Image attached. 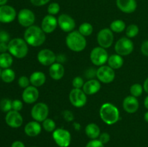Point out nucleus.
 <instances>
[{
    "instance_id": "e433bc0d",
    "label": "nucleus",
    "mask_w": 148,
    "mask_h": 147,
    "mask_svg": "<svg viewBox=\"0 0 148 147\" xmlns=\"http://www.w3.org/2000/svg\"><path fill=\"white\" fill-rule=\"evenodd\" d=\"M72 84V86H73V88H75V89H81L83 86L85 82H84L83 79L82 77H80V76H76V77H75L73 79Z\"/></svg>"
},
{
    "instance_id": "0eeeda50",
    "label": "nucleus",
    "mask_w": 148,
    "mask_h": 147,
    "mask_svg": "<svg viewBox=\"0 0 148 147\" xmlns=\"http://www.w3.org/2000/svg\"><path fill=\"white\" fill-rule=\"evenodd\" d=\"M52 137L56 145L59 147H68L71 144V133L64 128H56L52 133Z\"/></svg>"
},
{
    "instance_id": "37998d69",
    "label": "nucleus",
    "mask_w": 148,
    "mask_h": 147,
    "mask_svg": "<svg viewBox=\"0 0 148 147\" xmlns=\"http://www.w3.org/2000/svg\"><path fill=\"white\" fill-rule=\"evenodd\" d=\"M110 138H111V137H110L109 133L106 132H103L101 133L99 137H98V140L103 144H107L110 141Z\"/></svg>"
},
{
    "instance_id": "ea45409f",
    "label": "nucleus",
    "mask_w": 148,
    "mask_h": 147,
    "mask_svg": "<svg viewBox=\"0 0 148 147\" xmlns=\"http://www.w3.org/2000/svg\"><path fill=\"white\" fill-rule=\"evenodd\" d=\"M97 75V70L94 68H90V69H87L85 71V77L88 78V80L89 79H93Z\"/></svg>"
},
{
    "instance_id": "f8f14e48",
    "label": "nucleus",
    "mask_w": 148,
    "mask_h": 147,
    "mask_svg": "<svg viewBox=\"0 0 148 147\" xmlns=\"http://www.w3.org/2000/svg\"><path fill=\"white\" fill-rule=\"evenodd\" d=\"M17 20L19 24L25 27H29L33 25L36 20L34 12L29 9H23L17 14Z\"/></svg>"
},
{
    "instance_id": "412c9836",
    "label": "nucleus",
    "mask_w": 148,
    "mask_h": 147,
    "mask_svg": "<svg viewBox=\"0 0 148 147\" xmlns=\"http://www.w3.org/2000/svg\"><path fill=\"white\" fill-rule=\"evenodd\" d=\"M116 5L121 12L127 14L134 12L137 7L136 0H116Z\"/></svg>"
},
{
    "instance_id": "a211bd4d",
    "label": "nucleus",
    "mask_w": 148,
    "mask_h": 147,
    "mask_svg": "<svg viewBox=\"0 0 148 147\" xmlns=\"http://www.w3.org/2000/svg\"><path fill=\"white\" fill-rule=\"evenodd\" d=\"M58 25V20L53 15L48 14L45 16L41 22V27L45 33H51L56 29Z\"/></svg>"
},
{
    "instance_id": "c9c22d12",
    "label": "nucleus",
    "mask_w": 148,
    "mask_h": 147,
    "mask_svg": "<svg viewBox=\"0 0 148 147\" xmlns=\"http://www.w3.org/2000/svg\"><path fill=\"white\" fill-rule=\"evenodd\" d=\"M30 79L26 76H22L18 79V85L23 89H25L30 86Z\"/></svg>"
},
{
    "instance_id": "ddd939ff",
    "label": "nucleus",
    "mask_w": 148,
    "mask_h": 147,
    "mask_svg": "<svg viewBox=\"0 0 148 147\" xmlns=\"http://www.w3.org/2000/svg\"><path fill=\"white\" fill-rule=\"evenodd\" d=\"M37 59L43 66H50L56 61V55L50 49H42L38 53Z\"/></svg>"
},
{
    "instance_id": "7c9ffc66",
    "label": "nucleus",
    "mask_w": 148,
    "mask_h": 147,
    "mask_svg": "<svg viewBox=\"0 0 148 147\" xmlns=\"http://www.w3.org/2000/svg\"><path fill=\"white\" fill-rule=\"evenodd\" d=\"M42 127L46 132L49 133H53L56 129V122L51 118H49L42 122Z\"/></svg>"
},
{
    "instance_id": "aec40b11",
    "label": "nucleus",
    "mask_w": 148,
    "mask_h": 147,
    "mask_svg": "<svg viewBox=\"0 0 148 147\" xmlns=\"http://www.w3.org/2000/svg\"><path fill=\"white\" fill-rule=\"evenodd\" d=\"M101 88V82L99 80L93 79H89L86 82H85L82 86V90L87 95H92L99 92Z\"/></svg>"
},
{
    "instance_id": "a878e982",
    "label": "nucleus",
    "mask_w": 148,
    "mask_h": 147,
    "mask_svg": "<svg viewBox=\"0 0 148 147\" xmlns=\"http://www.w3.org/2000/svg\"><path fill=\"white\" fill-rule=\"evenodd\" d=\"M107 63H108V66H109L114 70H116L122 67L124 64V59L122 56L117 53L112 54L108 57Z\"/></svg>"
},
{
    "instance_id": "4468645a",
    "label": "nucleus",
    "mask_w": 148,
    "mask_h": 147,
    "mask_svg": "<svg viewBox=\"0 0 148 147\" xmlns=\"http://www.w3.org/2000/svg\"><path fill=\"white\" fill-rule=\"evenodd\" d=\"M58 25L62 30L65 33H71L74 31L76 24L75 21L71 16L66 14H62L57 19Z\"/></svg>"
},
{
    "instance_id": "f704fd0d",
    "label": "nucleus",
    "mask_w": 148,
    "mask_h": 147,
    "mask_svg": "<svg viewBox=\"0 0 148 147\" xmlns=\"http://www.w3.org/2000/svg\"><path fill=\"white\" fill-rule=\"evenodd\" d=\"M47 11L49 14L54 16L57 14L59 12V11H60V6H59L58 3L52 2L48 7Z\"/></svg>"
},
{
    "instance_id": "a19ab883",
    "label": "nucleus",
    "mask_w": 148,
    "mask_h": 147,
    "mask_svg": "<svg viewBox=\"0 0 148 147\" xmlns=\"http://www.w3.org/2000/svg\"><path fill=\"white\" fill-rule=\"evenodd\" d=\"M10 41V36L7 32L4 30L0 31V43H8Z\"/></svg>"
},
{
    "instance_id": "1a4fd4ad",
    "label": "nucleus",
    "mask_w": 148,
    "mask_h": 147,
    "mask_svg": "<svg viewBox=\"0 0 148 147\" xmlns=\"http://www.w3.org/2000/svg\"><path fill=\"white\" fill-rule=\"evenodd\" d=\"M114 33L110 28H103L98 32L97 35V41L98 45L103 48H108L114 43Z\"/></svg>"
},
{
    "instance_id": "9d476101",
    "label": "nucleus",
    "mask_w": 148,
    "mask_h": 147,
    "mask_svg": "<svg viewBox=\"0 0 148 147\" xmlns=\"http://www.w3.org/2000/svg\"><path fill=\"white\" fill-rule=\"evenodd\" d=\"M69 99L71 104L75 108H82L87 103V95L81 89L73 88L69 92Z\"/></svg>"
},
{
    "instance_id": "f03ea898",
    "label": "nucleus",
    "mask_w": 148,
    "mask_h": 147,
    "mask_svg": "<svg viewBox=\"0 0 148 147\" xmlns=\"http://www.w3.org/2000/svg\"><path fill=\"white\" fill-rule=\"evenodd\" d=\"M99 113L101 120L107 125H114L120 119L119 109L110 102H106L101 105Z\"/></svg>"
},
{
    "instance_id": "6e6d98bb",
    "label": "nucleus",
    "mask_w": 148,
    "mask_h": 147,
    "mask_svg": "<svg viewBox=\"0 0 148 147\" xmlns=\"http://www.w3.org/2000/svg\"><path fill=\"white\" fill-rule=\"evenodd\" d=\"M1 68H0V78H1Z\"/></svg>"
},
{
    "instance_id": "bb28decb",
    "label": "nucleus",
    "mask_w": 148,
    "mask_h": 147,
    "mask_svg": "<svg viewBox=\"0 0 148 147\" xmlns=\"http://www.w3.org/2000/svg\"><path fill=\"white\" fill-rule=\"evenodd\" d=\"M13 58L10 53H0V68L8 69L12 65Z\"/></svg>"
},
{
    "instance_id": "393cba45",
    "label": "nucleus",
    "mask_w": 148,
    "mask_h": 147,
    "mask_svg": "<svg viewBox=\"0 0 148 147\" xmlns=\"http://www.w3.org/2000/svg\"><path fill=\"white\" fill-rule=\"evenodd\" d=\"M85 134L91 140L98 139L101 134V129L96 123L90 122L85 127Z\"/></svg>"
},
{
    "instance_id": "58836bf2",
    "label": "nucleus",
    "mask_w": 148,
    "mask_h": 147,
    "mask_svg": "<svg viewBox=\"0 0 148 147\" xmlns=\"http://www.w3.org/2000/svg\"><path fill=\"white\" fill-rule=\"evenodd\" d=\"M12 107L13 110L20 112V111L23 109V103L21 100H20V99H14V100L12 101Z\"/></svg>"
},
{
    "instance_id": "8fccbe9b",
    "label": "nucleus",
    "mask_w": 148,
    "mask_h": 147,
    "mask_svg": "<svg viewBox=\"0 0 148 147\" xmlns=\"http://www.w3.org/2000/svg\"><path fill=\"white\" fill-rule=\"evenodd\" d=\"M143 88H144V90L145 91L146 93L148 94V77L145 80L144 84H143Z\"/></svg>"
},
{
    "instance_id": "79ce46f5",
    "label": "nucleus",
    "mask_w": 148,
    "mask_h": 147,
    "mask_svg": "<svg viewBox=\"0 0 148 147\" xmlns=\"http://www.w3.org/2000/svg\"><path fill=\"white\" fill-rule=\"evenodd\" d=\"M85 147H104V144L98 139H92L86 144Z\"/></svg>"
},
{
    "instance_id": "3c124183",
    "label": "nucleus",
    "mask_w": 148,
    "mask_h": 147,
    "mask_svg": "<svg viewBox=\"0 0 148 147\" xmlns=\"http://www.w3.org/2000/svg\"><path fill=\"white\" fill-rule=\"evenodd\" d=\"M73 127H74V128L76 130V131H79L81 128V125H80V123H79V122H75L73 123Z\"/></svg>"
},
{
    "instance_id": "09e8293b",
    "label": "nucleus",
    "mask_w": 148,
    "mask_h": 147,
    "mask_svg": "<svg viewBox=\"0 0 148 147\" xmlns=\"http://www.w3.org/2000/svg\"><path fill=\"white\" fill-rule=\"evenodd\" d=\"M11 147H25L24 143L20 141H15L12 144Z\"/></svg>"
},
{
    "instance_id": "c756f323",
    "label": "nucleus",
    "mask_w": 148,
    "mask_h": 147,
    "mask_svg": "<svg viewBox=\"0 0 148 147\" xmlns=\"http://www.w3.org/2000/svg\"><path fill=\"white\" fill-rule=\"evenodd\" d=\"M78 31L82 35L87 37V36H90L92 33V32H93V27H92V25L90 23L83 22L79 26Z\"/></svg>"
},
{
    "instance_id": "72a5a7b5",
    "label": "nucleus",
    "mask_w": 148,
    "mask_h": 147,
    "mask_svg": "<svg viewBox=\"0 0 148 147\" xmlns=\"http://www.w3.org/2000/svg\"><path fill=\"white\" fill-rule=\"evenodd\" d=\"M12 101L7 98H4L0 101V109L4 112H8L12 110Z\"/></svg>"
},
{
    "instance_id": "4be33fe9",
    "label": "nucleus",
    "mask_w": 148,
    "mask_h": 147,
    "mask_svg": "<svg viewBox=\"0 0 148 147\" xmlns=\"http://www.w3.org/2000/svg\"><path fill=\"white\" fill-rule=\"evenodd\" d=\"M42 125L38 121L33 120L27 122L24 128L25 133L30 137L38 136L41 133Z\"/></svg>"
},
{
    "instance_id": "49530a36",
    "label": "nucleus",
    "mask_w": 148,
    "mask_h": 147,
    "mask_svg": "<svg viewBox=\"0 0 148 147\" xmlns=\"http://www.w3.org/2000/svg\"><path fill=\"white\" fill-rule=\"evenodd\" d=\"M66 57L64 54H62V53H60V54L56 55V61L57 63H64V62H66Z\"/></svg>"
},
{
    "instance_id": "39448f33",
    "label": "nucleus",
    "mask_w": 148,
    "mask_h": 147,
    "mask_svg": "<svg viewBox=\"0 0 148 147\" xmlns=\"http://www.w3.org/2000/svg\"><path fill=\"white\" fill-rule=\"evenodd\" d=\"M114 49L116 53L120 56H128L131 54L134 50V43L129 37H122L117 40Z\"/></svg>"
},
{
    "instance_id": "5701e85b",
    "label": "nucleus",
    "mask_w": 148,
    "mask_h": 147,
    "mask_svg": "<svg viewBox=\"0 0 148 147\" xmlns=\"http://www.w3.org/2000/svg\"><path fill=\"white\" fill-rule=\"evenodd\" d=\"M49 75L53 79V80H60L63 78L64 75V67L63 64L59 63H54L50 66L49 69Z\"/></svg>"
},
{
    "instance_id": "f257e3e1",
    "label": "nucleus",
    "mask_w": 148,
    "mask_h": 147,
    "mask_svg": "<svg viewBox=\"0 0 148 147\" xmlns=\"http://www.w3.org/2000/svg\"><path fill=\"white\" fill-rule=\"evenodd\" d=\"M24 40L29 46L39 47L46 41V33L41 27L33 24L27 27L25 30L24 33Z\"/></svg>"
},
{
    "instance_id": "a18cd8bd",
    "label": "nucleus",
    "mask_w": 148,
    "mask_h": 147,
    "mask_svg": "<svg viewBox=\"0 0 148 147\" xmlns=\"http://www.w3.org/2000/svg\"><path fill=\"white\" fill-rule=\"evenodd\" d=\"M141 52L144 56L148 57V40H145L142 43Z\"/></svg>"
},
{
    "instance_id": "cd10ccee",
    "label": "nucleus",
    "mask_w": 148,
    "mask_h": 147,
    "mask_svg": "<svg viewBox=\"0 0 148 147\" xmlns=\"http://www.w3.org/2000/svg\"><path fill=\"white\" fill-rule=\"evenodd\" d=\"M126 24L123 20H114L110 24V29L113 33H120L126 30Z\"/></svg>"
},
{
    "instance_id": "473e14b6",
    "label": "nucleus",
    "mask_w": 148,
    "mask_h": 147,
    "mask_svg": "<svg viewBox=\"0 0 148 147\" xmlns=\"http://www.w3.org/2000/svg\"><path fill=\"white\" fill-rule=\"evenodd\" d=\"M139 31H140V30H139V27L137 24H130L126 28V35L130 39L133 38L138 35Z\"/></svg>"
},
{
    "instance_id": "dca6fc26",
    "label": "nucleus",
    "mask_w": 148,
    "mask_h": 147,
    "mask_svg": "<svg viewBox=\"0 0 148 147\" xmlns=\"http://www.w3.org/2000/svg\"><path fill=\"white\" fill-rule=\"evenodd\" d=\"M5 122L8 126L12 128H18L23 123V118L21 114L15 110H10L7 112L5 116Z\"/></svg>"
},
{
    "instance_id": "6e6552de",
    "label": "nucleus",
    "mask_w": 148,
    "mask_h": 147,
    "mask_svg": "<svg viewBox=\"0 0 148 147\" xmlns=\"http://www.w3.org/2000/svg\"><path fill=\"white\" fill-rule=\"evenodd\" d=\"M31 117L34 120L40 122L48 118L49 113V108L44 102L36 103L31 109Z\"/></svg>"
},
{
    "instance_id": "5fc2aeb1",
    "label": "nucleus",
    "mask_w": 148,
    "mask_h": 147,
    "mask_svg": "<svg viewBox=\"0 0 148 147\" xmlns=\"http://www.w3.org/2000/svg\"><path fill=\"white\" fill-rule=\"evenodd\" d=\"M144 119H145V120L146 121V122H148V111H147V112H146L145 113Z\"/></svg>"
},
{
    "instance_id": "20e7f679",
    "label": "nucleus",
    "mask_w": 148,
    "mask_h": 147,
    "mask_svg": "<svg viewBox=\"0 0 148 147\" xmlns=\"http://www.w3.org/2000/svg\"><path fill=\"white\" fill-rule=\"evenodd\" d=\"M8 51L17 59H23L28 53V45L24 39L15 37L8 43Z\"/></svg>"
},
{
    "instance_id": "7ed1b4c3",
    "label": "nucleus",
    "mask_w": 148,
    "mask_h": 147,
    "mask_svg": "<svg viewBox=\"0 0 148 147\" xmlns=\"http://www.w3.org/2000/svg\"><path fill=\"white\" fill-rule=\"evenodd\" d=\"M66 45L72 51L81 52L86 48L87 40L78 30H74L66 35Z\"/></svg>"
},
{
    "instance_id": "864d4df0",
    "label": "nucleus",
    "mask_w": 148,
    "mask_h": 147,
    "mask_svg": "<svg viewBox=\"0 0 148 147\" xmlns=\"http://www.w3.org/2000/svg\"><path fill=\"white\" fill-rule=\"evenodd\" d=\"M7 1H8V0H0V6L6 5Z\"/></svg>"
},
{
    "instance_id": "4c0bfd02",
    "label": "nucleus",
    "mask_w": 148,
    "mask_h": 147,
    "mask_svg": "<svg viewBox=\"0 0 148 147\" xmlns=\"http://www.w3.org/2000/svg\"><path fill=\"white\" fill-rule=\"evenodd\" d=\"M62 115L66 122H72L75 119V115L71 110H64V112H62Z\"/></svg>"
},
{
    "instance_id": "c03bdc74",
    "label": "nucleus",
    "mask_w": 148,
    "mask_h": 147,
    "mask_svg": "<svg viewBox=\"0 0 148 147\" xmlns=\"http://www.w3.org/2000/svg\"><path fill=\"white\" fill-rule=\"evenodd\" d=\"M31 4L36 7H41L46 5L50 1V0H30Z\"/></svg>"
},
{
    "instance_id": "9b49d317",
    "label": "nucleus",
    "mask_w": 148,
    "mask_h": 147,
    "mask_svg": "<svg viewBox=\"0 0 148 147\" xmlns=\"http://www.w3.org/2000/svg\"><path fill=\"white\" fill-rule=\"evenodd\" d=\"M115 71L109 66H101L97 69L96 77L101 82L109 84L115 79Z\"/></svg>"
},
{
    "instance_id": "c85d7f7f",
    "label": "nucleus",
    "mask_w": 148,
    "mask_h": 147,
    "mask_svg": "<svg viewBox=\"0 0 148 147\" xmlns=\"http://www.w3.org/2000/svg\"><path fill=\"white\" fill-rule=\"evenodd\" d=\"M1 79L5 83H11L15 79V73L10 68L5 69L1 71Z\"/></svg>"
},
{
    "instance_id": "423d86ee",
    "label": "nucleus",
    "mask_w": 148,
    "mask_h": 147,
    "mask_svg": "<svg viewBox=\"0 0 148 147\" xmlns=\"http://www.w3.org/2000/svg\"><path fill=\"white\" fill-rule=\"evenodd\" d=\"M109 56L106 50V48L98 46L95 47L91 50L90 54V59L91 62L93 63L95 66H101L105 65L107 63Z\"/></svg>"
},
{
    "instance_id": "2f4dec72",
    "label": "nucleus",
    "mask_w": 148,
    "mask_h": 147,
    "mask_svg": "<svg viewBox=\"0 0 148 147\" xmlns=\"http://www.w3.org/2000/svg\"><path fill=\"white\" fill-rule=\"evenodd\" d=\"M143 90H144V88H143V85L138 83H135L132 84L130 86V94H131L132 96L135 97L137 98L143 95Z\"/></svg>"
},
{
    "instance_id": "603ef678",
    "label": "nucleus",
    "mask_w": 148,
    "mask_h": 147,
    "mask_svg": "<svg viewBox=\"0 0 148 147\" xmlns=\"http://www.w3.org/2000/svg\"><path fill=\"white\" fill-rule=\"evenodd\" d=\"M144 105H145V107L146 109L148 110V96L146 97L145 99Z\"/></svg>"
},
{
    "instance_id": "de8ad7c7",
    "label": "nucleus",
    "mask_w": 148,
    "mask_h": 147,
    "mask_svg": "<svg viewBox=\"0 0 148 147\" xmlns=\"http://www.w3.org/2000/svg\"><path fill=\"white\" fill-rule=\"evenodd\" d=\"M8 51V43H0V53H7Z\"/></svg>"
},
{
    "instance_id": "4d7b16f0",
    "label": "nucleus",
    "mask_w": 148,
    "mask_h": 147,
    "mask_svg": "<svg viewBox=\"0 0 148 147\" xmlns=\"http://www.w3.org/2000/svg\"><path fill=\"white\" fill-rule=\"evenodd\" d=\"M30 147H37V146H30Z\"/></svg>"
},
{
    "instance_id": "2eb2a0df",
    "label": "nucleus",
    "mask_w": 148,
    "mask_h": 147,
    "mask_svg": "<svg viewBox=\"0 0 148 147\" xmlns=\"http://www.w3.org/2000/svg\"><path fill=\"white\" fill-rule=\"evenodd\" d=\"M17 16L16 10L12 6H0V22L10 23L15 20Z\"/></svg>"
},
{
    "instance_id": "f3484780",
    "label": "nucleus",
    "mask_w": 148,
    "mask_h": 147,
    "mask_svg": "<svg viewBox=\"0 0 148 147\" xmlns=\"http://www.w3.org/2000/svg\"><path fill=\"white\" fill-rule=\"evenodd\" d=\"M39 97V91L37 87L30 85L24 89L22 94L23 102L27 104H33L38 100Z\"/></svg>"
},
{
    "instance_id": "b1692460",
    "label": "nucleus",
    "mask_w": 148,
    "mask_h": 147,
    "mask_svg": "<svg viewBox=\"0 0 148 147\" xmlns=\"http://www.w3.org/2000/svg\"><path fill=\"white\" fill-rule=\"evenodd\" d=\"M29 79H30V84L38 88L44 84L46 81V76L43 72L37 71L32 73Z\"/></svg>"
},
{
    "instance_id": "6ab92c4d",
    "label": "nucleus",
    "mask_w": 148,
    "mask_h": 147,
    "mask_svg": "<svg viewBox=\"0 0 148 147\" xmlns=\"http://www.w3.org/2000/svg\"><path fill=\"white\" fill-rule=\"evenodd\" d=\"M122 105L125 112H127V113L132 114L138 110L140 104L137 97L130 95L124 98Z\"/></svg>"
}]
</instances>
